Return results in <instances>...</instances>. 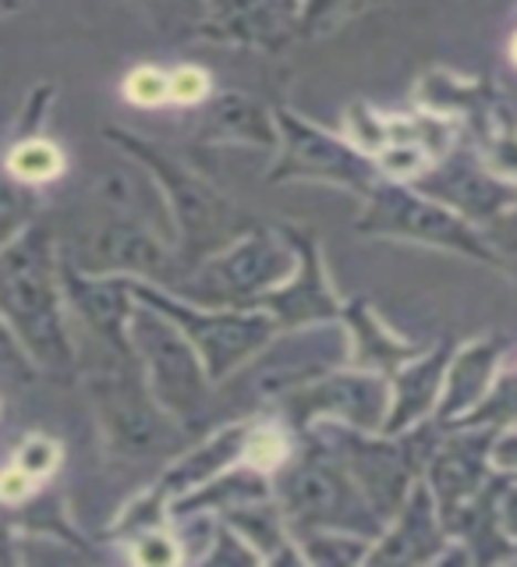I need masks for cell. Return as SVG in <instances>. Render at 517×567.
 Masks as SVG:
<instances>
[{
  "label": "cell",
  "mask_w": 517,
  "mask_h": 567,
  "mask_svg": "<svg viewBox=\"0 0 517 567\" xmlns=\"http://www.w3.org/2000/svg\"><path fill=\"white\" fill-rule=\"evenodd\" d=\"M61 288V252L50 227L32 224L0 248V316L29 351L35 369L71 377L79 365Z\"/></svg>",
  "instance_id": "obj_1"
},
{
  "label": "cell",
  "mask_w": 517,
  "mask_h": 567,
  "mask_svg": "<svg viewBox=\"0 0 517 567\" xmlns=\"http://www.w3.org/2000/svg\"><path fill=\"white\" fill-rule=\"evenodd\" d=\"M103 135L153 177L174 227V252L188 274L209 256H217L220 248H227L230 241H238L241 235L262 224L235 199H227L217 185H209L203 174L185 167L167 150L153 146L149 138H142L128 128H106Z\"/></svg>",
  "instance_id": "obj_2"
},
{
  "label": "cell",
  "mask_w": 517,
  "mask_h": 567,
  "mask_svg": "<svg viewBox=\"0 0 517 567\" xmlns=\"http://www.w3.org/2000/svg\"><path fill=\"white\" fill-rule=\"evenodd\" d=\"M85 386L106 447L117 457L153 461L185 451V433L177 430L182 422L156 404L132 354H117L100 344V359L85 369Z\"/></svg>",
  "instance_id": "obj_3"
},
{
  "label": "cell",
  "mask_w": 517,
  "mask_h": 567,
  "mask_svg": "<svg viewBox=\"0 0 517 567\" xmlns=\"http://www.w3.org/2000/svg\"><path fill=\"white\" fill-rule=\"evenodd\" d=\"M273 496L291 525V536L309 528H337L380 539L386 528V518L372 507L344 461L312 433L309 447L294 451L288 465L273 475Z\"/></svg>",
  "instance_id": "obj_4"
},
{
  "label": "cell",
  "mask_w": 517,
  "mask_h": 567,
  "mask_svg": "<svg viewBox=\"0 0 517 567\" xmlns=\"http://www.w3.org/2000/svg\"><path fill=\"white\" fill-rule=\"evenodd\" d=\"M351 362V333L344 319H330V323H309L280 330L270 344L256 351L235 377H227L220 390L230 394V404L252 408L280 404L291 398L294 390L309 386L312 380L327 377V372Z\"/></svg>",
  "instance_id": "obj_5"
},
{
  "label": "cell",
  "mask_w": 517,
  "mask_h": 567,
  "mask_svg": "<svg viewBox=\"0 0 517 567\" xmlns=\"http://www.w3.org/2000/svg\"><path fill=\"white\" fill-rule=\"evenodd\" d=\"M298 256L283 238L280 224H259L238 241L220 248L188 274L182 295L199 306H227V309H259V301L277 291L294 274Z\"/></svg>",
  "instance_id": "obj_6"
},
{
  "label": "cell",
  "mask_w": 517,
  "mask_h": 567,
  "mask_svg": "<svg viewBox=\"0 0 517 567\" xmlns=\"http://www.w3.org/2000/svg\"><path fill=\"white\" fill-rule=\"evenodd\" d=\"M354 230L365 238H397V241H415L443 248V252L465 256L486 266H500L493 245L486 241L483 227H475L451 206L430 199L407 182H383L365 195L362 217L354 220Z\"/></svg>",
  "instance_id": "obj_7"
},
{
  "label": "cell",
  "mask_w": 517,
  "mask_h": 567,
  "mask_svg": "<svg viewBox=\"0 0 517 567\" xmlns=\"http://www.w3.org/2000/svg\"><path fill=\"white\" fill-rule=\"evenodd\" d=\"M135 295L138 301H146V306L170 316L174 323L185 330V337L195 344V351H199L213 386H220L227 377H235L256 351H262L280 333L277 316L266 309L199 306V301H188L146 280H135Z\"/></svg>",
  "instance_id": "obj_8"
},
{
  "label": "cell",
  "mask_w": 517,
  "mask_h": 567,
  "mask_svg": "<svg viewBox=\"0 0 517 567\" xmlns=\"http://www.w3.org/2000/svg\"><path fill=\"white\" fill-rule=\"evenodd\" d=\"M132 351L149 394L167 415H174L182 425L203 415L213 380L199 351L170 316L138 301L132 316Z\"/></svg>",
  "instance_id": "obj_9"
},
{
  "label": "cell",
  "mask_w": 517,
  "mask_h": 567,
  "mask_svg": "<svg viewBox=\"0 0 517 567\" xmlns=\"http://www.w3.org/2000/svg\"><path fill=\"white\" fill-rule=\"evenodd\" d=\"M64 259H71L85 274H117L156 284V288L182 291L188 270L177 259L174 245L164 235H156L149 224L124 209H114L111 217L85 230L79 245L64 248Z\"/></svg>",
  "instance_id": "obj_10"
},
{
  "label": "cell",
  "mask_w": 517,
  "mask_h": 567,
  "mask_svg": "<svg viewBox=\"0 0 517 567\" xmlns=\"http://www.w3.org/2000/svg\"><path fill=\"white\" fill-rule=\"evenodd\" d=\"M280 146L270 167V182H319L369 195L383 182L376 159L362 153L348 135H333L319 124L298 117L294 111H277Z\"/></svg>",
  "instance_id": "obj_11"
},
{
  "label": "cell",
  "mask_w": 517,
  "mask_h": 567,
  "mask_svg": "<svg viewBox=\"0 0 517 567\" xmlns=\"http://www.w3.org/2000/svg\"><path fill=\"white\" fill-rule=\"evenodd\" d=\"M390 377L372 369H333L309 386L280 401V412L291 430L306 433L316 422H341L362 433H383L390 412Z\"/></svg>",
  "instance_id": "obj_12"
},
{
  "label": "cell",
  "mask_w": 517,
  "mask_h": 567,
  "mask_svg": "<svg viewBox=\"0 0 517 567\" xmlns=\"http://www.w3.org/2000/svg\"><path fill=\"white\" fill-rule=\"evenodd\" d=\"M418 192L430 199L451 206L475 227H486L504 209L517 203V182L504 177L493 164H483L472 153H443L430 171H422L415 182Z\"/></svg>",
  "instance_id": "obj_13"
},
{
  "label": "cell",
  "mask_w": 517,
  "mask_h": 567,
  "mask_svg": "<svg viewBox=\"0 0 517 567\" xmlns=\"http://www.w3.org/2000/svg\"><path fill=\"white\" fill-rule=\"evenodd\" d=\"M61 288L71 312H79L89 337L117 354H132V316H135V277L85 274L61 252Z\"/></svg>",
  "instance_id": "obj_14"
},
{
  "label": "cell",
  "mask_w": 517,
  "mask_h": 567,
  "mask_svg": "<svg viewBox=\"0 0 517 567\" xmlns=\"http://www.w3.org/2000/svg\"><path fill=\"white\" fill-rule=\"evenodd\" d=\"M280 230H283V238L291 241L298 266L277 291H270L259 301V309L273 312L280 330L341 319L344 306L330 288V277H327V266H323V248H319V235L309 227H301V224H280Z\"/></svg>",
  "instance_id": "obj_15"
},
{
  "label": "cell",
  "mask_w": 517,
  "mask_h": 567,
  "mask_svg": "<svg viewBox=\"0 0 517 567\" xmlns=\"http://www.w3.org/2000/svg\"><path fill=\"white\" fill-rule=\"evenodd\" d=\"M493 443L496 430H461L451 440H443L433 447L430 461H425V483H430L443 522H451L454 514L472 504L489 483V465H493Z\"/></svg>",
  "instance_id": "obj_16"
},
{
  "label": "cell",
  "mask_w": 517,
  "mask_h": 567,
  "mask_svg": "<svg viewBox=\"0 0 517 567\" xmlns=\"http://www.w3.org/2000/svg\"><path fill=\"white\" fill-rule=\"evenodd\" d=\"M447 522L430 483H415L380 539L372 543L365 564H433L447 554Z\"/></svg>",
  "instance_id": "obj_17"
},
{
  "label": "cell",
  "mask_w": 517,
  "mask_h": 567,
  "mask_svg": "<svg viewBox=\"0 0 517 567\" xmlns=\"http://www.w3.org/2000/svg\"><path fill=\"white\" fill-rule=\"evenodd\" d=\"M294 0H206L199 40L280 50L294 32Z\"/></svg>",
  "instance_id": "obj_18"
},
{
  "label": "cell",
  "mask_w": 517,
  "mask_h": 567,
  "mask_svg": "<svg viewBox=\"0 0 517 567\" xmlns=\"http://www.w3.org/2000/svg\"><path fill=\"white\" fill-rule=\"evenodd\" d=\"M454 359V344L443 341L433 351H418L412 362H404L394 377H390V412L383 422L386 436H397L415 430L418 422H425L443 398V380H447V365Z\"/></svg>",
  "instance_id": "obj_19"
},
{
  "label": "cell",
  "mask_w": 517,
  "mask_h": 567,
  "mask_svg": "<svg viewBox=\"0 0 517 567\" xmlns=\"http://www.w3.org/2000/svg\"><path fill=\"white\" fill-rule=\"evenodd\" d=\"M248 433H252V422H230V425H220L217 433H209L203 443H195V447L177 454L167 465V472L159 475V483L153 486L167 501V511L174 501H182V496L213 483V478L224 475L227 468L241 465Z\"/></svg>",
  "instance_id": "obj_20"
},
{
  "label": "cell",
  "mask_w": 517,
  "mask_h": 567,
  "mask_svg": "<svg viewBox=\"0 0 517 567\" xmlns=\"http://www.w3.org/2000/svg\"><path fill=\"white\" fill-rule=\"evenodd\" d=\"M203 111L199 138L213 146H259L277 153L280 146V124L277 111H270L262 100L227 89V93H213Z\"/></svg>",
  "instance_id": "obj_21"
},
{
  "label": "cell",
  "mask_w": 517,
  "mask_h": 567,
  "mask_svg": "<svg viewBox=\"0 0 517 567\" xmlns=\"http://www.w3.org/2000/svg\"><path fill=\"white\" fill-rule=\"evenodd\" d=\"M500 337H483L468 348L454 351L447 365V380H443V398L436 404V425H447L457 419H468L496 383V369H500Z\"/></svg>",
  "instance_id": "obj_22"
},
{
  "label": "cell",
  "mask_w": 517,
  "mask_h": 567,
  "mask_svg": "<svg viewBox=\"0 0 517 567\" xmlns=\"http://www.w3.org/2000/svg\"><path fill=\"white\" fill-rule=\"evenodd\" d=\"M341 319H344V327L351 333V365L383 372V377H394L404 362H412L418 354L415 344H407V341H401L397 333H390L383 327V319L372 312V306L362 298L348 301Z\"/></svg>",
  "instance_id": "obj_23"
},
{
  "label": "cell",
  "mask_w": 517,
  "mask_h": 567,
  "mask_svg": "<svg viewBox=\"0 0 517 567\" xmlns=\"http://www.w3.org/2000/svg\"><path fill=\"white\" fill-rule=\"evenodd\" d=\"M220 518L256 549L262 564H306L301 560V549H298L294 536H291V525L277 504V496H270V501L227 507V511H220Z\"/></svg>",
  "instance_id": "obj_24"
},
{
  "label": "cell",
  "mask_w": 517,
  "mask_h": 567,
  "mask_svg": "<svg viewBox=\"0 0 517 567\" xmlns=\"http://www.w3.org/2000/svg\"><path fill=\"white\" fill-rule=\"evenodd\" d=\"M0 164H4L18 177V182L40 188L46 182H58V177L68 171V156H64V150L58 146V142H50L43 135H25L4 153Z\"/></svg>",
  "instance_id": "obj_25"
},
{
  "label": "cell",
  "mask_w": 517,
  "mask_h": 567,
  "mask_svg": "<svg viewBox=\"0 0 517 567\" xmlns=\"http://www.w3.org/2000/svg\"><path fill=\"white\" fill-rule=\"evenodd\" d=\"M301 560L319 564V567H348L362 564L376 539L359 536V532H337V528H309L294 536Z\"/></svg>",
  "instance_id": "obj_26"
},
{
  "label": "cell",
  "mask_w": 517,
  "mask_h": 567,
  "mask_svg": "<svg viewBox=\"0 0 517 567\" xmlns=\"http://www.w3.org/2000/svg\"><path fill=\"white\" fill-rule=\"evenodd\" d=\"M35 213H40V192L25 182H18V177L0 164V248L11 245L25 227H32Z\"/></svg>",
  "instance_id": "obj_27"
},
{
  "label": "cell",
  "mask_w": 517,
  "mask_h": 567,
  "mask_svg": "<svg viewBox=\"0 0 517 567\" xmlns=\"http://www.w3.org/2000/svg\"><path fill=\"white\" fill-rule=\"evenodd\" d=\"M135 4L149 14L156 32L170 35V40H192L203 29L206 0H135Z\"/></svg>",
  "instance_id": "obj_28"
},
{
  "label": "cell",
  "mask_w": 517,
  "mask_h": 567,
  "mask_svg": "<svg viewBox=\"0 0 517 567\" xmlns=\"http://www.w3.org/2000/svg\"><path fill=\"white\" fill-rule=\"evenodd\" d=\"M291 454H294V447H291L288 430H280V425H252L241 461L266 475H277L291 461Z\"/></svg>",
  "instance_id": "obj_29"
},
{
  "label": "cell",
  "mask_w": 517,
  "mask_h": 567,
  "mask_svg": "<svg viewBox=\"0 0 517 567\" xmlns=\"http://www.w3.org/2000/svg\"><path fill=\"white\" fill-rule=\"evenodd\" d=\"M121 93L132 106H146V111H153V106L170 103V75L156 64H138L124 75Z\"/></svg>",
  "instance_id": "obj_30"
},
{
  "label": "cell",
  "mask_w": 517,
  "mask_h": 567,
  "mask_svg": "<svg viewBox=\"0 0 517 567\" xmlns=\"http://www.w3.org/2000/svg\"><path fill=\"white\" fill-rule=\"evenodd\" d=\"M132 543V560L135 564H146V567H170L177 560H185V546L182 539L167 532V525H156L138 532V536L128 539Z\"/></svg>",
  "instance_id": "obj_31"
},
{
  "label": "cell",
  "mask_w": 517,
  "mask_h": 567,
  "mask_svg": "<svg viewBox=\"0 0 517 567\" xmlns=\"http://www.w3.org/2000/svg\"><path fill=\"white\" fill-rule=\"evenodd\" d=\"M14 465L25 475H32L35 483H43V478H50L61 465V443L43 433H32L14 447Z\"/></svg>",
  "instance_id": "obj_32"
},
{
  "label": "cell",
  "mask_w": 517,
  "mask_h": 567,
  "mask_svg": "<svg viewBox=\"0 0 517 567\" xmlns=\"http://www.w3.org/2000/svg\"><path fill=\"white\" fill-rule=\"evenodd\" d=\"M348 138L362 153L376 156L380 150H386V142H390V124L376 111H369V106L354 103L351 111H348Z\"/></svg>",
  "instance_id": "obj_33"
},
{
  "label": "cell",
  "mask_w": 517,
  "mask_h": 567,
  "mask_svg": "<svg viewBox=\"0 0 517 567\" xmlns=\"http://www.w3.org/2000/svg\"><path fill=\"white\" fill-rule=\"evenodd\" d=\"M167 75H170V103L203 106L213 96V79L199 64H177L167 71Z\"/></svg>",
  "instance_id": "obj_34"
},
{
  "label": "cell",
  "mask_w": 517,
  "mask_h": 567,
  "mask_svg": "<svg viewBox=\"0 0 517 567\" xmlns=\"http://www.w3.org/2000/svg\"><path fill=\"white\" fill-rule=\"evenodd\" d=\"M348 8H351V0H298L294 32H298V35L327 32L333 22H341Z\"/></svg>",
  "instance_id": "obj_35"
},
{
  "label": "cell",
  "mask_w": 517,
  "mask_h": 567,
  "mask_svg": "<svg viewBox=\"0 0 517 567\" xmlns=\"http://www.w3.org/2000/svg\"><path fill=\"white\" fill-rule=\"evenodd\" d=\"M483 235L493 245V252H496V259H500V266H507V262L517 266V203L510 209H504L493 224H486Z\"/></svg>",
  "instance_id": "obj_36"
},
{
  "label": "cell",
  "mask_w": 517,
  "mask_h": 567,
  "mask_svg": "<svg viewBox=\"0 0 517 567\" xmlns=\"http://www.w3.org/2000/svg\"><path fill=\"white\" fill-rule=\"evenodd\" d=\"M0 369L11 372V377H32V359L22 348V341L14 337V330L8 327V319L0 316Z\"/></svg>",
  "instance_id": "obj_37"
},
{
  "label": "cell",
  "mask_w": 517,
  "mask_h": 567,
  "mask_svg": "<svg viewBox=\"0 0 517 567\" xmlns=\"http://www.w3.org/2000/svg\"><path fill=\"white\" fill-rule=\"evenodd\" d=\"M32 489H35V478L25 475L22 468L14 465V461L4 472H0V504H8V507L25 504L29 496H32Z\"/></svg>",
  "instance_id": "obj_38"
},
{
  "label": "cell",
  "mask_w": 517,
  "mask_h": 567,
  "mask_svg": "<svg viewBox=\"0 0 517 567\" xmlns=\"http://www.w3.org/2000/svg\"><path fill=\"white\" fill-rule=\"evenodd\" d=\"M496 518H500L507 539L517 543V486H500V493H496Z\"/></svg>",
  "instance_id": "obj_39"
},
{
  "label": "cell",
  "mask_w": 517,
  "mask_h": 567,
  "mask_svg": "<svg viewBox=\"0 0 517 567\" xmlns=\"http://www.w3.org/2000/svg\"><path fill=\"white\" fill-rule=\"evenodd\" d=\"M493 465L500 472H517V430L496 436L493 443Z\"/></svg>",
  "instance_id": "obj_40"
},
{
  "label": "cell",
  "mask_w": 517,
  "mask_h": 567,
  "mask_svg": "<svg viewBox=\"0 0 517 567\" xmlns=\"http://www.w3.org/2000/svg\"><path fill=\"white\" fill-rule=\"evenodd\" d=\"M510 58H514V64H517V32H514V40H510Z\"/></svg>",
  "instance_id": "obj_41"
},
{
  "label": "cell",
  "mask_w": 517,
  "mask_h": 567,
  "mask_svg": "<svg viewBox=\"0 0 517 567\" xmlns=\"http://www.w3.org/2000/svg\"><path fill=\"white\" fill-rule=\"evenodd\" d=\"M0 8H11V0H0Z\"/></svg>",
  "instance_id": "obj_42"
}]
</instances>
